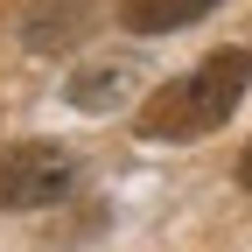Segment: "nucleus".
<instances>
[{"instance_id": "obj_5", "label": "nucleus", "mask_w": 252, "mask_h": 252, "mask_svg": "<svg viewBox=\"0 0 252 252\" xmlns=\"http://www.w3.org/2000/svg\"><path fill=\"white\" fill-rule=\"evenodd\" d=\"M238 182H245V189H252V147H245V154H238Z\"/></svg>"}, {"instance_id": "obj_1", "label": "nucleus", "mask_w": 252, "mask_h": 252, "mask_svg": "<svg viewBox=\"0 0 252 252\" xmlns=\"http://www.w3.org/2000/svg\"><path fill=\"white\" fill-rule=\"evenodd\" d=\"M245 84H252V56L245 49H210L196 70H182L154 91L133 126H140V140H203L238 112Z\"/></svg>"}, {"instance_id": "obj_2", "label": "nucleus", "mask_w": 252, "mask_h": 252, "mask_svg": "<svg viewBox=\"0 0 252 252\" xmlns=\"http://www.w3.org/2000/svg\"><path fill=\"white\" fill-rule=\"evenodd\" d=\"M77 189V154L56 140H21L0 154V210H49Z\"/></svg>"}, {"instance_id": "obj_3", "label": "nucleus", "mask_w": 252, "mask_h": 252, "mask_svg": "<svg viewBox=\"0 0 252 252\" xmlns=\"http://www.w3.org/2000/svg\"><path fill=\"white\" fill-rule=\"evenodd\" d=\"M126 91H133V63H84V70H70L63 98L77 112H112V105H126Z\"/></svg>"}, {"instance_id": "obj_4", "label": "nucleus", "mask_w": 252, "mask_h": 252, "mask_svg": "<svg viewBox=\"0 0 252 252\" xmlns=\"http://www.w3.org/2000/svg\"><path fill=\"white\" fill-rule=\"evenodd\" d=\"M210 7H224V0H126V7H119V21L133 28V35H168V28L203 21Z\"/></svg>"}]
</instances>
